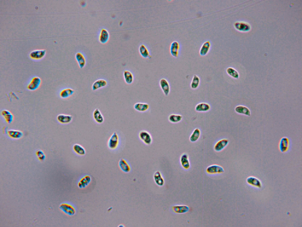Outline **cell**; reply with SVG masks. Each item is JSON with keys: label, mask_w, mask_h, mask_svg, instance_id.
<instances>
[{"label": "cell", "mask_w": 302, "mask_h": 227, "mask_svg": "<svg viewBox=\"0 0 302 227\" xmlns=\"http://www.w3.org/2000/svg\"><path fill=\"white\" fill-rule=\"evenodd\" d=\"M180 162L182 167L185 170L188 169L190 167V163L188 155L186 153L182 154L180 157Z\"/></svg>", "instance_id": "cell-13"}, {"label": "cell", "mask_w": 302, "mask_h": 227, "mask_svg": "<svg viewBox=\"0 0 302 227\" xmlns=\"http://www.w3.org/2000/svg\"><path fill=\"white\" fill-rule=\"evenodd\" d=\"M91 177L89 175H86L82 177L79 181L78 183V187L81 189L86 188L90 183Z\"/></svg>", "instance_id": "cell-15"}, {"label": "cell", "mask_w": 302, "mask_h": 227, "mask_svg": "<svg viewBox=\"0 0 302 227\" xmlns=\"http://www.w3.org/2000/svg\"><path fill=\"white\" fill-rule=\"evenodd\" d=\"M134 108L136 111L140 112H145L147 111L149 108V105L146 103L138 102L134 105Z\"/></svg>", "instance_id": "cell-21"}, {"label": "cell", "mask_w": 302, "mask_h": 227, "mask_svg": "<svg viewBox=\"0 0 302 227\" xmlns=\"http://www.w3.org/2000/svg\"><path fill=\"white\" fill-rule=\"evenodd\" d=\"M227 73L232 77L238 79L239 77V74L238 71L232 67H229L226 69Z\"/></svg>", "instance_id": "cell-34"}, {"label": "cell", "mask_w": 302, "mask_h": 227, "mask_svg": "<svg viewBox=\"0 0 302 227\" xmlns=\"http://www.w3.org/2000/svg\"><path fill=\"white\" fill-rule=\"evenodd\" d=\"M291 145L290 139L287 137H283L279 141L278 144L279 149L282 153H286L290 150Z\"/></svg>", "instance_id": "cell-1"}, {"label": "cell", "mask_w": 302, "mask_h": 227, "mask_svg": "<svg viewBox=\"0 0 302 227\" xmlns=\"http://www.w3.org/2000/svg\"><path fill=\"white\" fill-rule=\"evenodd\" d=\"M119 137L116 132H114L109 138L107 142L108 147L111 150H115L119 146Z\"/></svg>", "instance_id": "cell-2"}, {"label": "cell", "mask_w": 302, "mask_h": 227, "mask_svg": "<svg viewBox=\"0 0 302 227\" xmlns=\"http://www.w3.org/2000/svg\"><path fill=\"white\" fill-rule=\"evenodd\" d=\"M42 83L41 79L37 76L33 77L27 86V88L31 91H34L37 90L40 87Z\"/></svg>", "instance_id": "cell-4"}, {"label": "cell", "mask_w": 302, "mask_h": 227, "mask_svg": "<svg viewBox=\"0 0 302 227\" xmlns=\"http://www.w3.org/2000/svg\"><path fill=\"white\" fill-rule=\"evenodd\" d=\"M172 211L176 214H183L188 212L189 210V207L185 205H175L171 207Z\"/></svg>", "instance_id": "cell-12"}, {"label": "cell", "mask_w": 302, "mask_h": 227, "mask_svg": "<svg viewBox=\"0 0 302 227\" xmlns=\"http://www.w3.org/2000/svg\"><path fill=\"white\" fill-rule=\"evenodd\" d=\"M153 179L155 184L159 187L164 185L165 180L161 173L158 171H155L153 175Z\"/></svg>", "instance_id": "cell-16"}, {"label": "cell", "mask_w": 302, "mask_h": 227, "mask_svg": "<svg viewBox=\"0 0 302 227\" xmlns=\"http://www.w3.org/2000/svg\"><path fill=\"white\" fill-rule=\"evenodd\" d=\"M200 82V79L199 77L196 75H194L190 84L191 88L193 89H196L199 86Z\"/></svg>", "instance_id": "cell-35"}, {"label": "cell", "mask_w": 302, "mask_h": 227, "mask_svg": "<svg viewBox=\"0 0 302 227\" xmlns=\"http://www.w3.org/2000/svg\"><path fill=\"white\" fill-rule=\"evenodd\" d=\"M35 154L38 159L41 161L44 160L45 158V155L42 150L39 149L36 151Z\"/></svg>", "instance_id": "cell-37"}, {"label": "cell", "mask_w": 302, "mask_h": 227, "mask_svg": "<svg viewBox=\"0 0 302 227\" xmlns=\"http://www.w3.org/2000/svg\"><path fill=\"white\" fill-rule=\"evenodd\" d=\"M229 142L228 140L223 139L217 141L214 146V150L216 152H219L223 150L228 145Z\"/></svg>", "instance_id": "cell-14"}, {"label": "cell", "mask_w": 302, "mask_h": 227, "mask_svg": "<svg viewBox=\"0 0 302 227\" xmlns=\"http://www.w3.org/2000/svg\"><path fill=\"white\" fill-rule=\"evenodd\" d=\"M74 93V90L72 88H65L60 92V96L63 99H66L72 96Z\"/></svg>", "instance_id": "cell-26"}, {"label": "cell", "mask_w": 302, "mask_h": 227, "mask_svg": "<svg viewBox=\"0 0 302 227\" xmlns=\"http://www.w3.org/2000/svg\"><path fill=\"white\" fill-rule=\"evenodd\" d=\"M139 51L140 55L145 58H150L151 56L147 47L144 45H141L139 48Z\"/></svg>", "instance_id": "cell-30"}, {"label": "cell", "mask_w": 302, "mask_h": 227, "mask_svg": "<svg viewBox=\"0 0 302 227\" xmlns=\"http://www.w3.org/2000/svg\"><path fill=\"white\" fill-rule=\"evenodd\" d=\"M72 116L69 115L60 114L58 115L57 119L58 121L62 124H68L72 121Z\"/></svg>", "instance_id": "cell-17"}, {"label": "cell", "mask_w": 302, "mask_h": 227, "mask_svg": "<svg viewBox=\"0 0 302 227\" xmlns=\"http://www.w3.org/2000/svg\"><path fill=\"white\" fill-rule=\"evenodd\" d=\"M118 165L121 170L124 173H128L131 171L132 168L130 164L124 159H120L118 162Z\"/></svg>", "instance_id": "cell-7"}, {"label": "cell", "mask_w": 302, "mask_h": 227, "mask_svg": "<svg viewBox=\"0 0 302 227\" xmlns=\"http://www.w3.org/2000/svg\"><path fill=\"white\" fill-rule=\"evenodd\" d=\"M211 46V42L209 40H207L203 43L200 49V55L201 56L206 55L209 52Z\"/></svg>", "instance_id": "cell-18"}, {"label": "cell", "mask_w": 302, "mask_h": 227, "mask_svg": "<svg viewBox=\"0 0 302 227\" xmlns=\"http://www.w3.org/2000/svg\"><path fill=\"white\" fill-rule=\"evenodd\" d=\"M140 140L147 145H150L152 142V139L150 134L147 131L142 130L139 133Z\"/></svg>", "instance_id": "cell-5"}, {"label": "cell", "mask_w": 302, "mask_h": 227, "mask_svg": "<svg viewBox=\"0 0 302 227\" xmlns=\"http://www.w3.org/2000/svg\"><path fill=\"white\" fill-rule=\"evenodd\" d=\"M235 111L237 113L244 114L247 116H250L251 112L250 110L246 106L239 105L237 106L235 108Z\"/></svg>", "instance_id": "cell-25"}, {"label": "cell", "mask_w": 302, "mask_h": 227, "mask_svg": "<svg viewBox=\"0 0 302 227\" xmlns=\"http://www.w3.org/2000/svg\"><path fill=\"white\" fill-rule=\"evenodd\" d=\"M7 133L10 137L14 139H19L23 135L22 132L18 130H9L8 131Z\"/></svg>", "instance_id": "cell-29"}, {"label": "cell", "mask_w": 302, "mask_h": 227, "mask_svg": "<svg viewBox=\"0 0 302 227\" xmlns=\"http://www.w3.org/2000/svg\"><path fill=\"white\" fill-rule=\"evenodd\" d=\"M119 226V227H124V226L123 225H122V224H120V225Z\"/></svg>", "instance_id": "cell-38"}, {"label": "cell", "mask_w": 302, "mask_h": 227, "mask_svg": "<svg viewBox=\"0 0 302 227\" xmlns=\"http://www.w3.org/2000/svg\"><path fill=\"white\" fill-rule=\"evenodd\" d=\"M75 58L79 67L81 69L83 68L86 64V60L84 55L81 53L78 52L76 54Z\"/></svg>", "instance_id": "cell-24"}, {"label": "cell", "mask_w": 302, "mask_h": 227, "mask_svg": "<svg viewBox=\"0 0 302 227\" xmlns=\"http://www.w3.org/2000/svg\"><path fill=\"white\" fill-rule=\"evenodd\" d=\"M206 173L209 174H221L224 172V169L221 166L214 164L210 165L206 168Z\"/></svg>", "instance_id": "cell-6"}, {"label": "cell", "mask_w": 302, "mask_h": 227, "mask_svg": "<svg viewBox=\"0 0 302 227\" xmlns=\"http://www.w3.org/2000/svg\"><path fill=\"white\" fill-rule=\"evenodd\" d=\"M60 210L69 216H73L76 213L75 207L72 204L68 203H63L60 206Z\"/></svg>", "instance_id": "cell-3"}, {"label": "cell", "mask_w": 302, "mask_h": 227, "mask_svg": "<svg viewBox=\"0 0 302 227\" xmlns=\"http://www.w3.org/2000/svg\"><path fill=\"white\" fill-rule=\"evenodd\" d=\"M46 53L45 50H37L32 51L29 54V57L35 60H40L43 58Z\"/></svg>", "instance_id": "cell-9"}, {"label": "cell", "mask_w": 302, "mask_h": 227, "mask_svg": "<svg viewBox=\"0 0 302 227\" xmlns=\"http://www.w3.org/2000/svg\"><path fill=\"white\" fill-rule=\"evenodd\" d=\"M180 48V45L177 41H174L170 44V51L171 55L173 57L178 56Z\"/></svg>", "instance_id": "cell-8"}, {"label": "cell", "mask_w": 302, "mask_h": 227, "mask_svg": "<svg viewBox=\"0 0 302 227\" xmlns=\"http://www.w3.org/2000/svg\"><path fill=\"white\" fill-rule=\"evenodd\" d=\"M93 118L98 124H101L104 121V118L100 111L98 108L95 109L93 112Z\"/></svg>", "instance_id": "cell-27"}, {"label": "cell", "mask_w": 302, "mask_h": 227, "mask_svg": "<svg viewBox=\"0 0 302 227\" xmlns=\"http://www.w3.org/2000/svg\"><path fill=\"white\" fill-rule=\"evenodd\" d=\"M73 148L74 152L78 155L83 156L86 153L85 148L80 144H75L73 146Z\"/></svg>", "instance_id": "cell-31"}, {"label": "cell", "mask_w": 302, "mask_h": 227, "mask_svg": "<svg viewBox=\"0 0 302 227\" xmlns=\"http://www.w3.org/2000/svg\"><path fill=\"white\" fill-rule=\"evenodd\" d=\"M123 77L124 81L127 84H131L132 83L134 80L133 74L130 71L125 70L123 72Z\"/></svg>", "instance_id": "cell-28"}, {"label": "cell", "mask_w": 302, "mask_h": 227, "mask_svg": "<svg viewBox=\"0 0 302 227\" xmlns=\"http://www.w3.org/2000/svg\"><path fill=\"white\" fill-rule=\"evenodd\" d=\"M1 114L7 123L10 124L13 121L14 116L9 111L6 109L3 110L1 111Z\"/></svg>", "instance_id": "cell-23"}, {"label": "cell", "mask_w": 302, "mask_h": 227, "mask_svg": "<svg viewBox=\"0 0 302 227\" xmlns=\"http://www.w3.org/2000/svg\"><path fill=\"white\" fill-rule=\"evenodd\" d=\"M234 25L236 29L242 32L247 31L250 29V25L248 23L242 21L236 22Z\"/></svg>", "instance_id": "cell-11"}, {"label": "cell", "mask_w": 302, "mask_h": 227, "mask_svg": "<svg viewBox=\"0 0 302 227\" xmlns=\"http://www.w3.org/2000/svg\"><path fill=\"white\" fill-rule=\"evenodd\" d=\"M109 37V34L108 31L105 29H102L99 35V40L100 42L102 43H106L108 40Z\"/></svg>", "instance_id": "cell-22"}, {"label": "cell", "mask_w": 302, "mask_h": 227, "mask_svg": "<svg viewBox=\"0 0 302 227\" xmlns=\"http://www.w3.org/2000/svg\"><path fill=\"white\" fill-rule=\"evenodd\" d=\"M201 134L200 129L198 128L195 129L191 135L189 139L192 142H195L199 138Z\"/></svg>", "instance_id": "cell-33"}, {"label": "cell", "mask_w": 302, "mask_h": 227, "mask_svg": "<svg viewBox=\"0 0 302 227\" xmlns=\"http://www.w3.org/2000/svg\"><path fill=\"white\" fill-rule=\"evenodd\" d=\"M247 182L250 184L257 188H260L261 185L260 181L256 178L251 177L247 180Z\"/></svg>", "instance_id": "cell-36"}, {"label": "cell", "mask_w": 302, "mask_h": 227, "mask_svg": "<svg viewBox=\"0 0 302 227\" xmlns=\"http://www.w3.org/2000/svg\"><path fill=\"white\" fill-rule=\"evenodd\" d=\"M107 82L104 79H99L95 81L92 86V89L93 91H95L99 88L106 86Z\"/></svg>", "instance_id": "cell-19"}, {"label": "cell", "mask_w": 302, "mask_h": 227, "mask_svg": "<svg viewBox=\"0 0 302 227\" xmlns=\"http://www.w3.org/2000/svg\"><path fill=\"white\" fill-rule=\"evenodd\" d=\"M159 84L164 94L168 96L170 91V86L168 81L165 78H162L160 80Z\"/></svg>", "instance_id": "cell-10"}, {"label": "cell", "mask_w": 302, "mask_h": 227, "mask_svg": "<svg viewBox=\"0 0 302 227\" xmlns=\"http://www.w3.org/2000/svg\"><path fill=\"white\" fill-rule=\"evenodd\" d=\"M183 118L182 116L179 114H171L168 117L169 121L173 123H177L180 121Z\"/></svg>", "instance_id": "cell-32"}, {"label": "cell", "mask_w": 302, "mask_h": 227, "mask_svg": "<svg viewBox=\"0 0 302 227\" xmlns=\"http://www.w3.org/2000/svg\"><path fill=\"white\" fill-rule=\"evenodd\" d=\"M211 106L209 103L205 102H201L198 104L195 107V110L198 112H205L209 111Z\"/></svg>", "instance_id": "cell-20"}]
</instances>
